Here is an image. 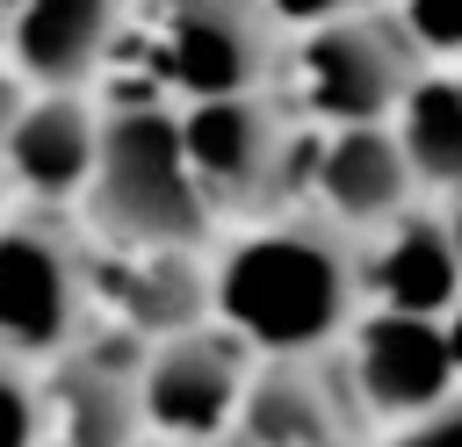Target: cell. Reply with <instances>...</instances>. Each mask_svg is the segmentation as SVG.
I'll return each instance as SVG.
<instances>
[{"instance_id":"cell-4","label":"cell","mask_w":462,"mask_h":447,"mask_svg":"<svg viewBox=\"0 0 462 447\" xmlns=\"http://www.w3.org/2000/svg\"><path fill=\"white\" fill-rule=\"evenodd\" d=\"M94 245L58 209H0V360L51 368L87 339L94 288H87Z\"/></svg>"},{"instance_id":"cell-9","label":"cell","mask_w":462,"mask_h":447,"mask_svg":"<svg viewBox=\"0 0 462 447\" xmlns=\"http://www.w3.org/2000/svg\"><path fill=\"white\" fill-rule=\"evenodd\" d=\"M462 296V245L448 202H411L375 238H361V303L383 317L448 324Z\"/></svg>"},{"instance_id":"cell-5","label":"cell","mask_w":462,"mask_h":447,"mask_svg":"<svg viewBox=\"0 0 462 447\" xmlns=\"http://www.w3.org/2000/svg\"><path fill=\"white\" fill-rule=\"evenodd\" d=\"M419 58L390 14H318L310 36H282V79H296V115L325 130H383L397 101L419 87ZM274 79V87H282Z\"/></svg>"},{"instance_id":"cell-16","label":"cell","mask_w":462,"mask_h":447,"mask_svg":"<svg viewBox=\"0 0 462 447\" xmlns=\"http://www.w3.org/2000/svg\"><path fill=\"white\" fill-rule=\"evenodd\" d=\"M0 447H43V389L14 360H0Z\"/></svg>"},{"instance_id":"cell-18","label":"cell","mask_w":462,"mask_h":447,"mask_svg":"<svg viewBox=\"0 0 462 447\" xmlns=\"http://www.w3.org/2000/svg\"><path fill=\"white\" fill-rule=\"evenodd\" d=\"M22 101H29V94H22V87H14L7 72H0V144H7V130H14V115H22Z\"/></svg>"},{"instance_id":"cell-6","label":"cell","mask_w":462,"mask_h":447,"mask_svg":"<svg viewBox=\"0 0 462 447\" xmlns=\"http://www.w3.org/2000/svg\"><path fill=\"white\" fill-rule=\"evenodd\" d=\"M159 36H137L144 87L166 101H224V94H267L282 79V14L224 7V0H180L152 14Z\"/></svg>"},{"instance_id":"cell-8","label":"cell","mask_w":462,"mask_h":447,"mask_svg":"<svg viewBox=\"0 0 462 447\" xmlns=\"http://www.w3.org/2000/svg\"><path fill=\"white\" fill-rule=\"evenodd\" d=\"M339 368H346L368 425H411V418H433L455 404V332L448 324L361 310V324L339 339Z\"/></svg>"},{"instance_id":"cell-14","label":"cell","mask_w":462,"mask_h":447,"mask_svg":"<svg viewBox=\"0 0 462 447\" xmlns=\"http://www.w3.org/2000/svg\"><path fill=\"white\" fill-rule=\"evenodd\" d=\"M87 288L94 303H116L130 346H159L180 332L209 324V260L202 252H116V260H87Z\"/></svg>"},{"instance_id":"cell-7","label":"cell","mask_w":462,"mask_h":447,"mask_svg":"<svg viewBox=\"0 0 462 447\" xmlns=\"http://www.w3.org/2000/svg\"><path fill=\"white\" fill-rule=\"evenodd\" d=\"M253 353L238 339H224L217 324L159 339L137 353V418L144 433H159V447H195V440H224L245 397Z\"/></svg>"},{"instance_id":"cell-11","label":"cell","mask_w":462,"mask_h":447,"mask_svg":"<svg viewBox=\"0 0 462 447\" xmlns=\"http://www.w3.org/2000/svg\"><path fill=\"white\" fill-rule=\"evenodd\" d=\"M94 130H101V108L87 94H29L0 144V187H14L22 209L65 216V202H79L94 173Z\"/></svg>"},{"instance_id":"cell-2","label":"cell","mask_w":462,"mask_h":447,"mask_svg":"<svg viewBox=\"0 0 462 447\" xmlns=\"http://www.w3.org/2000/svg\"><path fill=\"white\" fill-rule=\"evenodd\" d=\"M79 216L101 245L116 252H209L217 224L188 187L173 108L130 79L108 94L101 130H94V173L79 187Z\"/></svg>"},{"instance_id":"cell-20","label":"cell","mask_w":462,"mask_h":447,"mask_svg":"<svg viewBox=\"0 0 462 447\" xmlns=\"http://www.w3.org/2000/svg\"><path fill=\"white\" fill-rule=\"evenodd\" d=\"M0 14H7V7H0Z\"/></svg>"},{"instance_id":"cell-10","label":"cell","mask_w":462,"mask_h":447,"mask_svg":"<svg viewBox=\"0 0 462 447\" xmlns=\"http://www.w3.org/2000/svg\"><path fill=\"white\" fill-rule=\"evenodd\" d=\"M123 14L101 0H29L0 14V72L22 94H87L116 43H123Z\"/></svg>"},{"instance_id":"cell-15","label":"cell","mask_w":462,"mask_h":447,"mask_svg":"<svg viewBox=\"0 0 462 447\" xmlns=\"http://www.w3.org/2000/svg\"><path fill=\"white\" fill-rule=\"evenodd\" d=\"M397 159L419 187V202H448L462 187V79L455 72H419V87L397 101Z\"/></svg>"},{"instance_id":"cell-12","label":"cell","mask_w":462,"mask_h":447,"mask_svg":"<svg viewBox=\"0 0 462 447\" xmlns=\"http://www.w3.org/2000/svg\"><path fill=\"white\" fill-rule=\"evenodd\" d=\"M36 389H43V447H144L137 360H116L108 346L79 339L51 368H36Z\"/></svg>"},{"instance_id":"cell-17","label":"cell","mask_w":462,"mask_h":447,"mask_svg":"<svg viewBox=\"0 0 462 447\" xmlns=\"http://www.w3.org/2000/svg\"><path fill=\"white\" fill-rule=\"evenodd\" d=\"M368 447H462V411L448 404V411H433V418L390 425V433H383V440H368Z\"/></svg>"},{"instance_id":"cell-19","label":"cell","mask_w":462,"mask_h":447,"mask_svg":"<svg viewBox=\"0 0 462 447\" xmlns=\"http://www.w3.org/2000/svg\"><path fill=\"white\" fill-rule=\"evenodd\" d=\"M195 447H238V440H231V433H224V440H195Z\"/></svg>"},{"instance_id":"cell-13","label":"cell","mask_w":462,"mask_h":447,"mask_svg":"<svg viewBox=\"0 0 462 447\" xmlns=\"http://www.w3.org/2000/svg\"><path fill=\"white\" fill-rule=\"evenodd\" d=\"M303 202L325 224H339L346 238H375L390 216H404L419 202V187L397 159L390 123L383 130H325V144L303 173Z\"/></svg>"},{"instance_id":"cell-3","label":"cell","mask_w":462,"mask_h":447,"mask_svg":"<svg viewBox=\"0 0 462 447\" xmlns=\"http://www.w3.org/2000/svg\"><path fill=\"white\" fill-rule=\"evenodd\" d=\"M173 137H180V166H188V187L195 202L231 224H260L289 202H303V115L289 108L282 87L267 94H224V101H188L173 108Z\"/></svg>"},{"instance_id":"cell-1","label":"cell","mask_w":462,"mask_h":447,"mask_svg":"<svg viewBox=\"0 0 462 447\" xmlns=\"http://www.w3.org/2000/svg\"><path fill=\"white\" fill-rule=\"evenodd\" d=\"M361 238L289 202L209 260V324L253 360H318L361 324Z\"/></svg>"}]
</instances>
